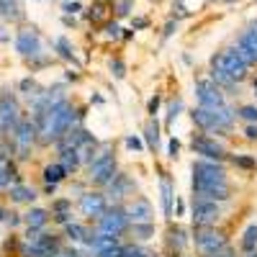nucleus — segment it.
Wrapping results in <instances>:
<instances>
[{
	"instance_id": "obj_1",
	"label": "nucleus",
	"mask_w": 257,
	"mask_h": 257,
	"mask_svg": "<svg viewBox=\"0 0 257 257\" xmlns=\"http://www.w3.org/2000/svg\"><path fill=\"white\" fill-rule=\"evenodd\" d=\"M85 113H88V108L85 105H75L72 100H62V103L52 105L49 111L31 113L29 118L34 121L36 132H39V147H54L75 126H82Z\"/></svg>"
},
{
	"instance_id": "obj_2",
	"label": "nucleus",
	"mask_w": 257,
	"mask_h": 257,
	"mask_svg": "<svg viewBox=\"0 0 257 257\" xmlns=\"http://www.w3.org/2000/svg\"><path fill=\"white\" fill-rule=\"evenodd\" d=\"M190 190L193 198L198 201H213V203H226L231 201V180L229 170L224 162L213 160H193L190 165Z\"/></svg>"
},
{
	"instance_id": "obj_3",
	"label": "nucleus",
	"mask_w": 257,
	"mask_h": 257,
	"mask_svg": "<svg viewBox=\"0 0 257 257\" xmlns=\"http://www.w3.org/2000/svg\"><path fill=\"white\" fill-rule=\"evenodd\" d=\"M85 183L90 188H98V190H105L111 185V180L118 175V160H116V152H113V144L111 142H103L100 144V152L98 157L85 167Z\"/></svg>"
},
{
	"instance_id": "obj_4",
	"label": "nucleus",
	"mask_w": 257,
	"mask_h": 257,
	"mask_svg": "<svg viewBox=\"0 0 257 257\" xmlns=\"http://www.w3.org/2000/svg\"><path fill=\"white\" fill-rule=\"evenodd\" d=\"M190 244L196 247L198 257H216L229 247V237L221 226H203V229H193Z\"/></svg>"
},
{
	"instance_id": "obj_5",
	"label": "nucleus",
	"mask_w": 257,
	"mask_h": 257,
	"mask_svg": "<svg viewBox=\"0 0 257 257\" xmlns=\"http://www.w3.org/2000/svg\"><path fill=\"white\" fill-rule=\"evenodd\" d=\"M8 139H11V147H13V157L18 162H26V160H31L34 147L39 144V132H36L34 121L29 116H24V118H21V123L16 126V132Z\"/></svg>"
},
{
	"instance_id": "obj_6",
	"label": "nucleus",
	"mask_w": 257,
	"mask_h": 257,
	"mask_svg": "<svg viewBox=\"0 0 257 257\" xmlns=\"http://www.w3.org/2000/svg\"><path fill=\"white\" fill-rule=\"evenodd\" d=\"M95 229L100 234H111V237H123V234H128V229H132V219H128V213L123 206L113 203L108 206V211L103 213V216L95 221Z\"/></svg>"
},
{
	"instance_id": "obj_7",
	"label": "nucleus",
	"mask_w": 257,
	"mask_h": 257,
	"mask_svg": "<svg viewBox=\"0 0 257 257\" xmlns=\"http://www.w3.org/2000/svg\"><path fill=\"white\" fill-rule=\"evenodd\" d=\"M190 149L193 155H198L201 160H213V162H226L229 160V149L221 139L211 137V134H193L190 137Z\"/></svg>"
},
{
	"instance_id": "obj_8",
	"label": "nucleus",
	"mask_w": 257,
	"mask_h": 257,
	"mask_svg": "<svg viewBox=\"0 0 257 257\" xmlns=\"http://www.w3.org/2000/svg\"><path fill=\"white\" fill-rule=\"evenodd\" d=\"M211 67L224 70L226 75H231L239 85L249 77V70H252V67H247V64L242 62V57L237 54V49H234V47H226V49H221V52L213 54V57H211Z\"/></svg>"
},
{
	"instance_id": "obj_9",
	"label": "nucleus",
	"mask_w": 257,
	"mask_h": 257,
	"mask_svg": "<svg viewBox=\"0 0 257 257\" xmlns=\"http://www.w3.org/2000/svg\"><path fill=\"white\" fill-rule=\"evenodd\" d=\"M24 116L26 113L18 103V95H13L11 90L0 93V137H11Z\"/></svg>"
},
{
	"instance_id": "obj_10",
	"label": "nucleus",
	"mask_w": 257,
	"mask_h": 257,
	"mask_svg": "<svg viewBox=\"0 0 257 257\" xmlns=\"http://www.w3.org/2000/svg\"><path fill=\"white\" fill-rule=\"evenodd\" d=\"M193 95H196V105H201V108H208V111H216V108H221V105L229 103V100H226V93H224L211 77L198 80L196 88H193Z\"/></svg>"
},
{
	"instance_id": "obj_11",
	"label": "nucleus",
	"mask_w": 257,
	"mask_h": 257,
	"mask_svg": "<svg viewBox=\"0 0 257 257\" xmlns=\"http://www.w3.org/2000/svg\"><path fill=\"white\" fill-rule=\"evenodd\" d=\"M111 201L108 196H105V190H98V188H90V190H85L77 196V208L85 219H90V221H98L105 211H108Z\"/></svg>"
},
{
	"instance_id": "obj_12",
	"label": "nucleus",
	"mask_w": 257,
	"mask_h": 257,
	"mask_svg": "<svg viewBox=\"0 0 257 257\" xmlns=\"http://www.w3.org/2000/svg\"><path fill=\"white\" fill-rule=\"evenodd\" d=\"M221 216H224L221 203H213V201H198V198H193V203H190V224H193V229L219 226Z\"/></svg>"
},
{
	"instance_id": "obj_13",
	"label": "nucleus",
	"mask_w": 257,
	"mask_h": 257,
	"mask_svg": "<svg viewBox=\"0 0 257 257\" xmlns=\"http://www.w3.org/2000/svg\"><path fill=\"white\" fill-rule=\"evenodd\" d=\"M16 52L24 57L26 62H34V59H39V57H47L44 41H41L39 29H34V26L21 29V31L16 34Z\"/></svg>"
},
{
	"instance_id": "obj_14",
	"label": "nucleus",
	"mask_w": 257,
	"mask_h": 257,
	"mask_svg": "<svg viewBox=\"0 0 257 257\" xmlns=\"http://www.w3.org/2000/svg\"><path fill=\"white\" fill-rule=\"evenodd\" d=\"M234 49H237V54L242 57V62L247 67H257V21H252V24L237 36Z\"/></svg>"
},
{
	"instance_id": "obj_15",
	"label": "nucleus",
	"mask_w": 257,
	"mask_h": 257,
	"mask_svg": "<svg viewBox=\"0 0 257 257\" xmlns=\"http://www.w3.org/2000/svg\"><path fill=\"white\" fill-rule=\"evenodd\" d=\"M134 190H137L134 178L128 175V173H123V170H118V175L111 180V185H108V188H105V196H108L111 206H113V203L123 206V203H126V198H132V193H134Z\"/></svg>"
},
{
	"instance_id": "obj_16",
	"label": "nucleus",
	"mask_w": 257,
	"mask_h": 257,
	"mask_svg": "<svg viewBox=\"0 0 257 257\" xmlns=\"http://www.w3.org/2000/svg\"><path fill=\"white\" fill-rule=\"evenodd\" d=\"M123 208L128 213V219H132V224H155V208L144 196H137L132 201H126Z\"/></svg>"
},
{
	"instance_id": "obj_17",
	"label": "nucleus",
	"mask_w": 257,
	"mask_h": 257,
	"mask_svg": "<svg viewBox=\"0 0 257 257\" xmlns=\"http://www.w3.org/2000/svg\"><path fill=\"white\" fill-rule=\"evenodd\" d=\"M190 121H193V126H196L201 134H216V137H224V134H221V128H219V121H216V113L208 111V108H201V105H196V108L190 111Z\"/></svg>"
},
{
	"instance_id": "obj_18",
	"label": "nucleus",
	"mask_w": 257,
	"mask_h": 257,
	"mask_svg": "<svg viewBox=\"0 0 257 257\" xmlns=\"http://www.w3.org/2000/svg\"><path fill=\"white\" fill-rule=\"evenodd\" d=\"M39 196L41 193L34 185H29V183H16V185L8 188V198H11L13 206H34Z\"/></svg>"
},
{
	"instance_id": "obj_19",
	"label": "nucleus",
	"mask_w": 257,
	"mask_h": 257,
	"mask_svg": "<svg viewBox=\"0 0 257 257\" xmlns=\"http://www.w3.org/2000/svg\"><path fill=\"white\" fill-rule=\"evenodd\" d=\"M190 234H193V229L188 231L180 224H170V229H167V249H170V254H180L190 244Z\"/></svg>"
},
{
	"instance_id": "obj_20",
	"label": "nucleus",
	"mask_w": 257,
	"mask_h": 257,
	"mask_svg": "<svg viewBox=\"0 0 257 257\" xmlns=\"http://www.w3.org/2000/svg\"><path fill=\"white\" fill-rule=\"evenodd\" d=\"M52 221V213L49 208H41V206H29V211L24 213V226L34 229V231H44Z\"/></svg>"
},
{
	"instance_id": "obj_21",
	"label": "nucleus",
	"mask_w": 257,
	"mask_h": 257,
	"mask_svg": "<svg viewBox=\"0 0 257 257\" xmlns=\"http://www.w3.org/2000/svg\"><path fill=\"white\" fill-rule=\"evenodd\" d=\"M16 183H24V178H21V170H18V160L8 157L0 162V190H8Z\"/></svg>"
},
{
	"instance_id": "obj_22",
	"label": "nucleus",
	"mask_w": 257,
	"mask_h": 257,
	"mask_svg": "<svg viewBox=\"0 0 257 257\" xmlns=\"http://www.w3.org/2000/svg\"><path fill=\"white\" fill-rule=\"evenodd\" d=\"M49 213H52L54 224L67 226L70 221H75V216H72V198H54L52 206H49Z\"/></svg>"
},
{
	"instance_id": "obj_23",
	"label": "nucleus",
	"mask_w": 257,
	"mask_h": 257,
	"mask_svg": "<svg viewBox=\"0 0 257 257\" xmlns=\"http://www.w3.org/2000/svg\"><path fill=\"white\" fill-rule=\"evenodd\" d=\"M160 196H162V213L173 219V203H175V183L167 173L160 175Z\"/></svg>"
},
{
	"instance_id": "obj_24",
	"label": "nucleus",
	"mask_w": 257,
	"mask_h": 257,
	"mask_svg": "<svg viewBox=\"0 0 257 257\" xmlns=\"http://www.w3.org/2000/svg\"><path fill=\"white\" fill-rule=\"evenodd\" d=\"M57 162L62 165V170H64V175H67V178H75L80 170H82V162H80V152H77V149H64V152H59Z\"/></svg>"
},
{
	"instance_id": "obj_25",
	"label": "nucleus",
	"mask_w": 257,
	"mask_h": 257,
	"mask_svg": "<svg viewBox=\"0 0 257 257\" xmlns=\"http://www.w3.org/2000/svg\"><path fill=\"white\" fill-rule=\"evenodd\" d=\"M88 234H90V226H85L80 221H70L67 226H62V237H64V242H70V244H85Z\"/></svg>"
},
{
	"instance_id": "obj_26",
	"label": "nucleus",
	"mask_w": 257,
	"mask_h": 257,
	"mask_svg": "<svg viewBox=\"0 0 257 257\" xmlns=\"http://www.w3.org/2000/svg\"><path fill=\"white\" fill-rule=\"evenodd\" d=\"M208 77H211L213 82H216V85H219V88H221L226 95H239V82L234 80L231 75H226L224 70L211 67V70H208Z\"/></svg>"
},
{
	"instance_id": "obj_27",
	"label": "nucleus",
	"mask_w": 257,
	"mask_h": 257,
	"mask_svg": "<svg viewBox=\"0 0 257 257\" xmlns=\"http://www.w3.org/2000/svg\"><path fill=\"white\" fill-rule=\"evenodd\" d=\"M0 18L3 21H24V6H21V0H0Z\"/></svg>"
},
{
	"instance_id": "obj_28",
	"label": "nucleus",
	"mask_w": 257,
	"mask_h": 257,
	"mask_svg": "<svg viewBox=\"0 0 257 257\" xmlns=\"http://www.w3.org/2000/svg\"><path fill=\"white\" fill-rule=\"evenodd\" d=\"M41 180H44L47 185H59L62 180H67V175H64L62 165L54 160V162H47L44 167H41Z\"/></svg>"
},
{
	"instance_id": "obj_29",
	"label": "nucleus",
	"mask_w": 257,
	"mask_h": 257,
	"mask_svg": "<svg viewBox=\"0 0 257 257\" xmlns=\"http://www.w3.org/2000/svg\"><path fill=\"white\" fill-rule=\"evenodd\" d=\"M239 249H242V254L257 252V221L247 224V229L242 231V239H239Z\"/></svg>"
},
{
	"instance_id": "obj_30",
	"label": "nucleus",
	"mask_w": 257,
	"mask_h": 257,
	"mask_svg": "<svg viewBox=\"0 0 257 257\" xmlns=\"http://www.w3.org/2000/svg\"><path fill=\"white\" fill-rule=\"evenodd\" d=\"M144 144H147L149 152H157V147H160V123H157V118H152L147 123V128H144Z\"/></svg>"
},
{
	"instance_id": "obj_31",
	"label": "nucleus",
	"mask_w": 257,
	"mask_h": 257,
	"mask_svg": "<svg viewBox=\"0 0 257 257\" xmlns=\"http://www.w3.org/2000/svg\"><path fill=\"white\" fill-rule=\"evenodd\" d=\"M128 234H132V239L144 244L155 237V224H132V229H128Z\"/></svg>"
},
{
	"instance_id": "obj_32",
	"label": "nucleus",
	"mask_w": 257,
	"mask_h": 257,
	"mask_svg": "<svg viewBox=\"0 0 257 257\" xmlns=\"http://www.w3.org/2000/svg\"><path fill=\"white\" fill-rule=\"evenodd\" d=\"M52 47L57 49V54H59L62 59L75 62V47L70 44V39H67V36H57V39L52 41Z\"/></svg>"
},
{
	"instance_id": "obj_33",
	"label": "nucleus",
	"mask_w": 257,
	"mask_h": 257,
	"mask_svg": "<svg viewBox=\"0 0 257 257\" xmlns=\"http://www.w3.org/2000/svg\"><path fill=\"white\" fill-rule=\"evenodd\" d=\"M229 162L234 167L244 170V173H254V170H257V160L249 157V155H229Z\"/></svg>"
},
{
	"instance_id": "obj_34",
	"label": "nucleus",
	"mask_w": 257,
	"mask_h": 257,
	"mask_svg": "<svg viewBox=\"0 0 257 257\" xmlns=\"http://www.w3.org/2000/svg\"><path fill=\"white\" fill-rule=\"evenodd\" d=\"M123 257H157V252H152L149 247H144V244H139V242H126V252H123Z\"/></svg>"
},
{
	"instance_id": "obj_35",
	"label": "nucleus",
	"mask_w": 257,
	"mask_h": 257,
	"mask_svg": "<svg viewBox=\"0 0 257 257\" xmlns=\"http://www.w3.org/2000/svg\"><path fill=\"white\" fill-rule=\"evenodd\" d=\"M237 118L244 123H257V105H252V103L237 105Z\"/></svg>"
},
{
	"instance_id": "obj_36",
	"label": "nucleus",
	"mask_w": 257,
	"mask_h": 257,
	"mask_svg": "<svg viewBox=\"0 0 257 257\" xmlns=\"http://www.w3.org/2000/svg\"><path fill=\"white\" fill-rule=\"evenodd\" d=\"M39 90H41V88H39V82H36L34 77H24V80L18 82V93L26 95V98H34Z\"/></svg>"
},
{
	"instance_id": "obj_37",
	"label": "nucleus",
	"mask_w": 257,
	"mask_h": 257,
	"mask_svg": "<svg viewBox=\"0 0 257 257\" xmlns=\"http://www.w3.org/2000/svg\"><path fill=\"white\" fill-rule=\"evenodd\" d=\"M180 111H183V100H180V98L170 100V105H167V116H165V126H167V128L173 126V121L180 116Z\"/></svg>"
},
{
	"instance_id": "obj_38",
	"label": "nucleus",
	"mask_w": 257,
	"mask_h": 257,
	"mask_svg": "<svg viewBox=\"0 0 257 257\" xmlns=\"http://www.w3.org/2000/svg\"><path fill=\"white\" fill-rule=\"evenodd\" d=\"M105 8H108V6H105L103 0H98V3H93V6H90L88 18H90V21H105V13H108Z\"/></svg>"
},
{
	"instance_id": "obj_39",
	"label": "nucleus",
	"mask_w": 257,
	"mask_h": 257,
	"mask_svg": "<svg viewBox=\"0 0 257 257\" xmlns=\"http://www.w3.org/2000/svg\"><path fill=\"white\" fill-rule=\"evenodd\" d=\"M121 31H123V29L116 24V21H105V24H103V34H105V39H113V41H116V39L123 36Z\"/></svg>"
},
{
	"instance_id": "obj_40",
	"label": "nucleus",
	"mask_w": 257,
	"mask_h": 257,
	"mask_svg": "<svg viewBox=\"0 0 257 257\" xmlns=\"http://www.w3.org/2000/svg\"><path fill=\"white\" fill-rule=\"evenodd\" d=\"M123 144H126V149H132V152H144V149H147V144L142 142L139 134H128V137L123 139Z\"/></svg>"
},
{
	"instance_id": "obj_41",
	"label": "nucleus",
	"mask_w": 257,
	"mask_h": 257,
	"mask_svg": "<svg viewBox=\"0 0 257 257\" xmlns=\"http://www.w3.org/2000/svg\"><path fill=\"white\" fill-rule=\"evenodd\" d=\"M6 226L8 229H18V226H24V213H18V211H11L6 213Z\"/></svg>"
},
{
	"instance_id": "obj_42",
	"label": "nucleus",
	"mask_w": 257,
	"mask_h": 257,
	"mask_svg": "<svg viewBox=\"0 0 257 257\" xmlns=\"http://www.w3.org/2000/svg\"><path fill=\"white\" fill-rule=\"evenodd\" d=\"M108 67H111V75H113L116 80H123V77H126V64H123V59H118V57L111 59Z\"/></svg>"
},
{
	"instance_id": "obj_43",
	"label": "nucleus",
	"mask_w": 257,
	"mask_h": 257,
	"mask_svg": "<svg viewBox=\"0 0 257 257\" xmlns=\"http://www.w3.org/2000/svg\"><path fill=\"white\" fill-rule=\"evenodd\" d=\"M242 137H244V142L257 144V123H244V128H242Z\"/></svg>"
},
{
	"instance_id": "obj_44",
	"label": "nucleus",
	"mask_w": 257,
	"mask_h": 257,
	"mask_svg": "<svg viewBox=\"0 0 257 257\" xmlns=\"http://www.w3.org/2000/svg\"><path fill=\"white\" fill-rule=\"evenodd\" d=\"M178 155H180V142L173 137V139H170V144H167V157L170 160H178Z\"/></svg>"
},
{
	"instance_id": "obj_45",
	"label": "nucleus",
	"mask_w": 257,
	"mask_h": 257,
	"mask_svg": "<svg viewBox=\"0 0 257 257\" xmlns=\"http://www.w3.org/2000/svg\"><path fill=\"white\" fill-rule=\"evenodd\" d=\"M62 11H64V16H75V13L82 11V6L77 3V0H70V3H64V6H62Z\"/></svg>"
},
{
	"instance_id": "obj_46",
	"label": "nucleus",
	"mask_w": 257,
	"mask_h": 257,
	"mask_svg": "<svg viewBox=\"0 0 257 257\" xmlns=\"http://www.w3.org/2000/svg\"><path fill=\"white\" fill-rule=\"evenodd\" d=\"M128 13H132V0H121V3L116 6V16H128Z\"/></svg>"
},
{
	"instance_id": "obj_47",
	"label": "nucleus",
	"mask_w": 257,
	"mask_h": 257,
	"mask_svg": "<svg viewBox=\"0 0 257 257\" xmlns=\"http://www.w3.org/2000/svg\"><path fill=\"white\" fill-rule=\"evenodd\" d=\"M147 111H149V116H157V111H160V95H155V98H149V103H147Z\"/></svg>"
},
{
	"instance_id": "obj_48",
	"label": "nucleus",
	"mask_w": 257,
	"mask_h": 257,
	"mask_svg": "<svg viewBox=\"0 0 257 257\" xmlns=\"http://www.w3.org/2000/svg\"><path fill=\"white\" fill-rule=\"evenodd\" d=\"M185 211H188V206H185V201H178V198H175V219H180V216H185Z\"/></svg>"
},
{
	"instance_id": "obj_49",
	"label": "nucleus",
	"mask_w": 257,
	"mask_h": 257,
	"mask_svg": "<svg viewBox=\"0 0 257 257\" xmlns=\"http://www.w3.org/2000/svg\"><path fill=\"white\" fill-rule=\"evenodd\" d=\"M178 29V21H167V26H165V31H162V36L167 39V36H173V31Z\"/></svg>"
},
{
	"instance_id": "obj_50",
	"label": "nucleus",
	"mask_w": 257,
	"mask_h": 257,
	"mask_svg": "<svg viewBox=\"0 0 257 257\" xmlns=\"http://www.w3.org/2000/svg\"><path fill=\"white\" fill-rule=\"evenodd\" d=\"M57 188H59V185H47V183H44V188H41V193H44V196H49V198H52L54 193H57Z\"/></svg>"
},
{
	"instance_id": "obj_51",
	"label": "nucleus",
	"mask_w": 257,
	"mask_h": 257,
	"mask_svg": "<svg viewBox=\"0 0 257 257\" xmlns=\"http://www.w3.org/2000/svg\"><path fill=\"white\" fill-rule=\"evenodd\" d=\"M216 257H237V249H234V247L229 244V247H226V249H224L221 254H216Z\"/></svg>"
},
{
	"instance_id": "obj_52",
	"label": "nucleus",
	"mask_w": 257,
	"mask_h": 257,
	"mask_svg": "<svg viewBox=\"0 0 257 257\" xmlns=\"http://www.w3.org/2000/svg\"><path fill=\"white\" fill-rule=\"evenodd\" d=\"M144 26H147L144 18H137V21H134V29H144Z\"/></svg>"
},
{
	"instance_id": "obj_53",
	"label": "nucleus",
	"mask_w": 257,
	"mask_h": 257,
	"mask_svg": "<svg viewBox=\"0 0 257 257\" xmlns=\"http://www.w3.org/2000/svg\"><path fill=\"white\" fill-rule=\"evenodd\" d=\"M6 213H8V208L0 206V224H6Z\"/></svg>"
},
{
	"instance_id": "obj_54",
	"label": "nucleus",
	"mask_w": 257,
	"mask_h": 257,
	"mask_svg": "<svg viewBox=\"0 0 257 257\" xmlns=\"http://www.w3.org/2000/svg\"><path fill=\"white\" fill-rule=\"evenodd\" d=\"M62 21H64V26H75V18H70V16H64Z\"/></svg>"
},
{
	"instance_id": "obj_55",
	"label": "nucleus",
	"mask_w": 257,
	"mask_h": 257,
	"mask_svg": "<svg viewBox=\"0 0 257 257\" xmlns=\"http://www.w3.org/2000/svg\"><path fill=\"white\" fill-rule=\"evenodd\" d=\"M64 77H67V80H77V77H80V75H77V72H72V70H70V72H67V75H64Z\"/></svg>"
},
{
	"instance_id": "obj_56",
	"label": "nucleus",
	"mask_w": 257,
	"mask_h": 257,
	"mask_svg": "<svg viewBox=\"0 0 257 257\" xmlns=\"http://www.w3.org/2000/svg\"><path fill=\"white\" fill-rule=\"evenodd\" d=\"M252 95H254V98H257V77H254V80H252Z\"/></svg>"
},
{
	"instance_id": "obj_57",
	"label": "nucleus",
	"mask_w": 257,
	"mask_h": 257,
	"mask_svg": "<svg viewBox=\"0 0 257 257\" xmlns=\"http://www.w3.org/2000/svg\"><path fill=\"white\" fill-rule=\"evenodd\" d=\"M224 3H237V0H224Z\"/></svg>"
},
{
	"instance_id": "obj_58",
	"label": "nucleus",
	"mask_w": 257,
	"mask_h": 257,
	"mask_svg": "<svg viewBox=\"0 0 257 257\" xmlns=\"http://www.w3.org/2000/svg\"><path fill=\"white\" fill-rule=\"evenodd\" d=\"M64 3H70V0H64Z\"/></svg>"
},
{
	"instance_id": "obj_59",
	"label": "nucleus",
	"mask_w": 257,
	"mask_h": 257,
	"mask_svg": "<svg viewBox=\"0 0 257 257\" xmlns=\"http://www.w3.org/2000/svg\"><path fill=\"white\" fill-rule=\"evenodd\" d=\"M0 139H3V137H0Z\"/></svg>"
},
{
	"instance_id": "obj_60",
	"label": "nucleus",
	"mask_w": 257,
	"mask_h": 257,
	"mask_svg": "<svg viewBox=\"0 0 257 257\" xmlns=\"http://www.w3.org/2000/svg\"><path fill=\"white\" fill-rule=\"evenodd\" d=\"M211 3H213V0H211Z\"/></svg>"
}]
</instances>
